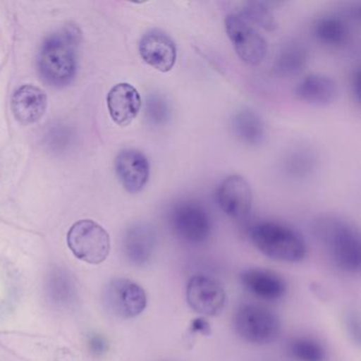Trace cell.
<instances>
[{
    "instance_id": "obj_1",
    "label": "cell",
    "mask_w": 361,
    "mask_h": 361,
    "mask_svg": "<svg viewBox=\"0 0 361 361\" xmlns=\"http://www.w3.org/2000/svg\"><path fill=\"white\" fill-rule=\"evenodd\" d=\"M314 231L339 269L352 274L360 271V235L352 224L337 217H322L314 223Z\"/></svg>"
},
{
    "instance_id": "obj_2",
    "label": "cell",
    "mask_w": 361,
    "mask_h": 361,
    "mask_svg": "<svg viewBox=\"0 0 361 361\" xmlns=\"http://www.w3.org/2000/svg\"><path fill=\"white\" fill-rule=\"evenodd\" d=\"M255 248L270 259L284 263H299L305 259L307 248L303 238L288 226L276 221L255 224L249 231Z\"/></svg>"
},
{
    "instance_id": "obj_3",
    "label": "cell",
    "mask_w": 361,
    "mask_h": 361,
    "mask_svg": "<svg viewBox=\"0 0 361 361\" xmlns=\"http://www.w3.org/2000/svg\"><path fill=\"white\" fill-rule=\"evenodd\" d=\"M73 33H62L49 37L44 43L39 58L42 80L51 87H65L75 79L77 56Z\"/></svg>"
},
{
    "instance_id": "obj_4",
    "label": "cell",
    "mask_w": 361,
    "mask_h": 361,
    "mask_svg": "<svg viewBox=\"0 0 361 361\" xmlns=\"http://www.w3.org/2000/svg\"><path fill=\"white\" fill-rule=\"evenodd\" d=\"M233 326L243 340L257 345L271 343L281 331L276 314L257 304L238 306L233 314Z\"/></svg>"
},
{
    "instance_id": "obj_5",
    "label": "cell",
    "mask_w": 361,
    "mask_h": 361,
    "mask_svg": "<svg viewBox=\"0 0 361 361\" xmlns=\"http://www.w3.org/2000/svg\"><path fill=\"white\" fill-rule=\"evenodd\" d=\"M170 225L175 235L190 245L207 242L213 229L210 213L202 204L194 200H183L173 207Z\"/></svg>"
},
{
    "instance_id": "obj_6",
    "label": "cell",
    "mask_w": 361,
    "mask_h": 361,
    "mask_svg": "<svg viewBox=\"0 0 361 361\" xmlns=\"http://www.w3.org/2000/svg\"><path fill=\"white\" fill-rule=\"evenodd\" d=\"M67 243L78 259L94 265L103 263L111 251L106 230L90 219L77 221L69 230Z\"/></svg>"
},
{
    "instance_id": "obj_7",
    "label": "cell",
    "mask_w": 361,
    "mask_h": 361,
    "mask_svg": "<svg viewBox=\"0 0 361 361\" xmlns=\"http://www.w3.org/2000/svg\"><path fill=\"white\" fill-rule=\"evenodd\" d=\"M225 30L243 62L250 66L263 62L267 54V42L255 27L233 13L226 18Z\"/></svg>"
},
{
    "instance_id": "obj_8",
    "label": "cell",
    "mask_w": 361,
    "mask_h": 361,
    "mask_svg": "<svg viewBox=\"0 0 361 361\" xmlns=\"http://www.w3.org/2000/svg\"><path fill=\"white\" fill-rule=\"evenodd\" d=\"M104 302L111 314L122 319H132L145 310L147 297L138 283L128 279H116L105 289Z\"/></svg>"
},
{
    "instance_id": "obj_9",
    "label": "cell",
    "mask_w": 361,
    "mask_h": 361,
    "mask_svg": "<svg viewBox=\"0 0 361 361\" xmlns=\"http://www.w3.org/2000/svg\"><path fill=\"white\" fill-rule=\"evenodd\" d=\"M185 299L189 307L196 314L215 317L225 308L227 295L216 280L204 274H197L188 281Z\"/></svg>"
},
{
    "instance_id": "obj_10",
    "label": "cell",
    "mask_w": 361,
    "mask_h": 361,
    "mask_svg": "<svg viewBox=\"0 0 361 361\" xmlns=\"http://www.w3.org/2000/svg\"><path fill=\"white\" fill-rule=\"evenodd\" d=\"M216 200L225 214L240 221L250 214L253 202L252 190L244 177L230 175L219 185Z\"/></svg>"
},
{
    "instance_id": "obj_11",
    "label": "cell",
    "mask_w": 361,
    "mask_h": 361,
    "mask_svg": "<svg viewBox=\"0 0 361 361\" xmlns=\"http://www.w3.org/2000/svg\"><path fill=\"white\" fill-rule=\"evenodd\" d=\"M141 58L160 73H169L176 64L177 48L174 41L161 31L145 33L139 43Z\"/></svg>"
},
{
    "instance_id": "obj_12",
    "label": "cell",
    "mask_w": 361,
    "mask_h": 361,
    "mask_svg": "<svg viewBox=\"0 0 361 361\" xmlns=\"http://www.w3.org/2000/svg\"><path fill=\"white\" fill-rule=\"evenodd\" d=\"M115 169L120 183L130 193L142 191L149 178V162L147 156L137 149H123L115 159Z\"/></svg>"
},
{
    "instance_id": "obj_13",
    "label": "cell",
    "mask_w": 361,
    "mask_h": 361,
    "mask_svg": "<svg viewBox=\"0 0 361 361\" xmlns=\"http://www.w3.org/2000/svg\"><path fill=\"white\" fill-rule=\"evenodd\" d=\"M240 280L251 295L265 301H278L287 293L286 281L272 270L248 268L240 274Z\"/></svg>"
},
{
    "instance_id": "obj_14",
    "label": "cell",
    "mask_w": 361,
    "mask_h": 361,
    "mask_svg": "<svg viewBox=\"0 0 361 361\" xmlns=\"http://www.w3.org/2000/svg\"><path fill=\"white\" fill-rule=\"evenodd\" d=\"M141 97L138 90L128 83H120L109 90L107 107L115 123L126 126L132 123L141 109Z\"/></svg>"
},
{
    "instance_id": "obj_15",
    "label": "cell",
    "mask_w": 361,
    "mask_h": 361,
    "mask_svg": "<svg viewBox=\"0 0 361 361\" xmlns=\"http://www.w3.org/2000/svg\"><path fill=\"white\" fill-rule=\"evenodd\" d=\"M11 109L20 123L24 126L35 123L45 115L47 96L37 86H22L12 97Z\"/></svg>"
},
{
    "instance_id": "obj_16",
    "label": "cell",
    "mask_w": 361,
    "mask_h": 361,
    "mask_svg": "<svg viewBox=\"0 0 361 361\" xmlns=\"http://www.w3.org/2000/svg\"><path fill=\"white\" fill-rule=\"evenodd\" d=\"M123 244L124 252L130 262L134 265L142 266L155 252L157 234L149 224H136L126 232Z\"/></svg>"
},
{
    "instance_id": "obj_17",
    "label": "cell",
    "mask_w": 361,
    "mask_h": 361,
    "mask_svg": "<svg viewBox=\"0 0 361 361\" xmlns=\"http://www.w3.org/2000/svg\"><path fill=\"white\" fill-rule=\"evenodd\" d=\"M295 94L302 102L316 106H324L335 100L337 96V84L326 75H307L297 84Z\"/></svg>"
},
{
    "instance_id": "obj_18",
    "label": "cell",
    "mask_w": 361,
    "mask_h": 361,
    "mask_svg": "<svg viewBox=\"0 0 361 361\" xmlns=\"http://www.w3.org/2000/svg\"><path fill=\"white\" fill-rule=\"evenodd\" d=\"M234 136L249 147H257L265 140V123L257 111L242 109L234 113L231 119Z\"/></svg>"
},
{
    "instance_id": "obj_19",
    "label": "cell",
    "mask_w": 361,
    "mask_h": 361,
    "mask_svg": "<svg viewBox=\"0 0 361 361\" xmlns=\"http://www.w3.org/2000/svg\"><path fill=\"white\" fill-rule=\"evenodd\" d=\"M314 39L325 47H344L350 37V27L344 18L335 14L321 16L312 26Z\"/></svg>"
},
{
    "instance_id": "obj_20",
    "label": "cell",
    "mask_w": 361,
    "mask_h": 361,
    "mask_svg": "<svg viewBox=\"0 0 361 361\" xmlns=\"http://www.w3.org/2000/svg\"><path fill=\"white\" fill-rule=\"evenodd\" d=\"M317 157L312 147L295 145L291 147L282 160V170L291 179H304L316 168Z\"/></svg>"
},
{
    "instance_id": "obj_21",
    "label": "cell",
    "mask_w": 361,
    "mask_h": 361,
    "mask_svg": "<svg viewBox=\"0 0 361 361\" xmlns=\"http://www.w3.org/2000/svg\"><path fill=\"white\" fill-rule=\"evenodd\" d=\"M308 61V52L299 43L286 44L274 60V71L279 77L287 78L299 75Z\"/></svg>"
},
{
    "instance_id": "obj_22",
    "label": "cell",
    "mask_w": 361,
    "mask_h": 361,
    "mask_svg": "<svg viewBox=\"0 0 361 361\" xmlns=\"http://www.w3.org/2000/svg\"><path fill=\"white\" fill-rule=\"evenodd\" d=\"M287 350L295 361H324L326 358V350L322 343L310 337L293 338Z\"/></svg>"
},
{
    "instance_id": "obj_23",
    "label": "cell",
    "mask_w": 361,
    "mask_h": 361,
    "mask_svg": "<svg viewBox=\"0 0 361 361\" xmlns=\"http://www.w3.org/2000/svg\"><path fill=\"white\" fill-rule=\"evenodd\" d=\"M238 16L253 27L257 26L266 31H274L276 29L274 14L266 4L259 1L245 4Z\"/></svg>"
},
{
    "instance_id": "obj_24",
    "label": "cell",
    "mask_w": 361,
    "mask_h": 361,
    "mask_svg": "<svg viewBox=\"0 0 361 361\" xmlns=\"http://www.w3.org/2000/svg\"><path fill=\"white\" fill-rule=\"evenodd\" d=\"M171 105L166 97L152 94L147 103V117L151 124L164 126L171 119Z\"/></svg>"
},
{
    "instance_id": "obj_25",
    "label": "cell",
    "mask_w": 361,
    "mask_h": 361,
    "mask_svg": "<svg viewBox=\"0 0 361 361\" xmlns=\"http://www.w3.org/2000/svg\"><path fill=\"white\" fill-rule=\"evenodd\" d=\"M191 329L194 333L209 335V334H210V324H209L208 321L204 320V318L195 319V320L192 322Z\"/></svg>"
}]
</instances>
